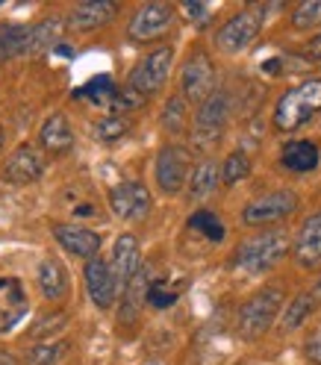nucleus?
Returning a JSON list of instances; mask_svg holds the SVG:
<instances>
[{"label":"nucleus","mask_w":321,"mask_h":365,"mask_svg":"<svg viewBox=\"0 0 321 365\" xmlns=\"http://www.w3.org/2000/svg\"><path fill=\"white\" fill-rule=\"evenodd\" d=\"M318 109H321V77H312V80H304L301 86L289 88L286 95H280L277 106H274V127L292 133L297 127H304Z\"/></svg>","instance_id":"obj_1"},{"label":"nucleus","mask_w":321,"mask_h":365,"mask_svg":"<svg viewBox=\"0 0 321 365\" xmlns=\"http://www.w3.org/2000/svg\"><path fill=\"white\" fill-rule=\"evenodd\" d=\"M280 309H283V292L277 286H265L254 292L239 309V336L248 341L265 336L268 327L274 324V318L280 315Z\"/></svg>","instance_id":"obj_2"},{"label":"nucleus","mask_w":321,"mask_h":365,"mask_svg":"<svg viewBox=\"0 0 321 365\" xmlns=\"http://www.w3.org/2000/svg\"><path fill=\"white\" fill-rule=\"evenodd\" d=\"M289 250V242L283 233L271 230V233H260L254 239H248L236 247L233 254V268H242L248 274H260V271H268L274 268Z\"/></svg>","instance_id":"obj_3"},{"label":"nucleus","mask_w":321,"mask_h":365,"mask_svg":"<svg viewBox=\"0 0 321 365\" xmlns=\"http://www.w3.org/2000/svg\"><path fill=\"white\" fill-rule=\"evenodd\" d=\"M171 65H174V48L151 51L139 65L133 68V74L127 80V88L133 91V95H139L142 101H148L151 95H156V91L168 83Z\"/></svg>","instance_id":"obj_4"},{"label":"nucleus","mask_w":321,"mask_h":365,"mask_svg":"<svg viewBox=\"0 0 321 365\" xmlns=\"http://www.w3.org/2000/svg\"><path fill=\"white\" fill-rule=\"evenodd\" d=\"M263 15H265L263 6H250V9L236 12L233 18H227L224 24H221V30L215 33L218 51H224V53H239V51H245L248 44L260 36V30H263Z\"/></svg>","instance_id":"obj_5"},{"label":"nucleus","mask_w":321,"mask_h":365,"mask_svg":"<svg viewBox=\"0 0 321 365\" xmlns=\"http://www.w3.org/2000/svg\"><path fill=\"white\" fill-rule=\"evenodd\" d=\"M174 27V6L163 4V0H153V4H142L133 12L130 24H127V36L133 41H156L163 38L168 30Z\"/></svg>","instance_id":"obj_6"},{"label":"nucleus","mask_w":321,"mask_h":365,"mask_svg":"<svg viewBox=\"0 0 321 365\" xmlns=\"http://www.w3.org/2000/svg\"><path fill=\"white\" fill-rule=\"evenodd\" d=\"M295 210H297L295 192L274 189V192H265V195H260V197H254L248 203V207L242 210V224H248V227H265V224L289 218Z\"/></svg>","instance_id":"obj_7"},{"label":"nucleus","mask_w":321,"mask_h":365,"mask_svg":"<svg viewBox=\"0 0 321 365\" xmlns=\"http://www.w3.org/2000/svg\"><path fill=\"white\" fill-rule=\"evenodd\" d=\"M180 88H183V98L192 103H203L215 91V65L203 51H195L186 59V65H183Z\"/></svg>","instance_id":"obj_8"},{"label":"nucleus","mask_w":321,"mask_h":365,"mask_svg":"<svg viewBox=\"0 0 321 365\" xmlns=\"http://www.w3.org/2000/svg\"><path fill=\"white\" fill-rule=\"evenodd\" d=\"M189 165H192V153L180 145H168L159 150L156 156V186L165 195H177L189 180Z\"/></svg>","instance_id":"obj_9"},{"label":"nucleus","mask_w":321,"mask_h":365,"mask_svg":"<svg viewBox=\"0 0 321 365\" xmlns=\"http://www.w3.org/2000/svg\"><path fill=\"white\" fill-rule=\"evenodd\" d=\"M227 118H230V95L224 88H215L210 98L198 106L195 115V139H200L203 145H210L213 139H218Z\"/></svg>","instance_id":"obj_10"},{"label":"nucleus","mask_w":321,"mask_h":365,"mask_svg":"<svg viewBox=\"0 0 321 365\" xmlns=\"http://www.w3.org/2000/svg\"><path fill=\"white\" fill-rule=\"evenodd\" d=\"M109 207L118 218L124 221H139L151 212L153 200H151V192L142 186V182H118V186L109 189Z\"/></svg>","instance_id":"obj_11"},{"label":"nucleus","mask_w":321,"mask_h":365,"mask_svg":"<svg viewBox=\"0 0 321 365\" xmlns=\"http://www.w3.org/2000/svg\"><path fill=\"white\" fill-rule=\"evenodd\" d=\"M86 289H88V298L98 309H109L118 298V277L112 265L101 257L88 259L86 262Z\"/></svg>","instance_id":"obj_12"},{"label":"nucleus","mask_w":321,"mask_h":365,"mask_svg":"<svg viewBox=\"0 0 321 365\" xmlns=\"http://www.w3.org/2000/svg\"><path fill=\"white\" fill-rule=\"evenodd\" d=\"M292 257L301 268H321V212H312L292 242Z\"/></svg>","instance_id":"obj_13"},{"label":"nucleus","mask_w":321,"mask_h":365,"mask_svg":"<svg viewBox=\"0 0 321 365\" xmlns=\"http://www.w3.org/2000/svg\"><path fill=\"white\" fill-rule=\"evenodd\" d=\"M112 271H116L118 277V286L127 289L136 277H139L142 271V250H139V242H136V236L130 233H121L116 239V250H112Z\"/></svg>","instance_id":"obj_14"},{"label":"nucleus","mask_w":321,"mask_h":365,"mask_svg":"<svg viewBox=\"0 0 321 365\" xmlns=\"http://www.w3.org/2000/svg\"><path fill=\"white\" fill-rule=\"evenodd\" d=\"M54 236L68 254L83 257V259H95L101 250V236L95 230L77 227V224H54Z\"/></svg>","instance_id":"obj_15"},{"label":"nucleus","mask_w":321,"mask_h":365,"mask_svg":"<svg viewBox=\"0 0 321 365\" xmlns=\"http://www.w3.org/2000/svg\"><path fill=\"white\" fill-rule=\"evenodd\" d=\"M27 315V292L18 280L0 277V333H9Z\"/></svg>","instance_id":"obj_16"},{"label":"nucleus","mask_w":321,"mask_h":365,"mask_svg":"<svg viewBox=\"0 0 321 365\" xmlns=\"http://www.w3.org/2000/svg\"><path fill=\"white\" fill-rule=\"evenodd\" d=\"M280 165L286 171H295V174H310V171H315L321 165V150L310 139L286 142L283 150H280Z\"/></svg>","instance_id":"obj_17"},{"label":"nucleus","mask_w":321,"mask_h":365,"mask_svg":"<svg viewBox=\"0 0 321 365\" xmlns=\"http://www.w3.org/2000/svg\"><path fill=\"white\" fill-rule=\"evenodd\" d=\"M118 15V4L112 0H86V4H77L71 9V27L77 30H98L103 24H109L112 18Z\"/></svg>","instance_id":"obj_18"},{"label":"nucleus","mask_w":321,"mask_h":365,"mask_svg":"<svg viewBox=\"0 0 321 365\" xmlns=\"http://www.w3.org/2000/svg\"><path fill=\"white\" fill-rule=\"evenodd\" d=\"M41 168H44L41 156H39L30 145H21V148L9 156V163H6L4 174H6V180H9V182H18V186H27V182H33V180H39V177H41Z\"/></svg>","instance_id":"obj_19"},{"label":"nucleus","mask_w":321,"mask_h":365,"mask_svg":"<svg viewBox=\"0 0 321 365\" xmlns=\"http://www.w3.org/2000/svg\"><path fill=\"white\" fill-rule=\"evenodd\" d=\"M39 142L44 145V150L51 153H65L68 148L74 145V133H71V124H68L65 115H51L48 121L41 124V133H39Z\"/></svg>","instance_id":"obj_20"},{"label":"nucleus","mask_w":321,"mask_h":365,"mask_svg":"<svg viewBox=\"0 0 321 365\" xmlns=\"http://www.w3.org/2000/svg\"><path fill=\"white\" fill-rule=\"evenodd\" d=\"M39 289H41L44 298L54 301V304L65 301V294H68V274H65V268L56 259H44L39 265Z\"/></svg>","instance_id":"obj_21"},{"label":"nucleus","mask_w":321,"mask_h":365,"mask_svg":"<svg viewBox=\"0 0 321 365\" xmlns=\"http://www.w3.org/2000/svg\"><path fill=\"white\" fill-rule=\"evenodd\" d=\"M221 182V168L213 163V159H203V163L195 165L192 177H189V197L200 200L206 195H213Z\"/></svg>","instance_id":"obj_22"},{"label":"nucleus","mask_w":321,"mask_h":365,"mask_svg":"<svg viewBox=\"0 0 321 365\" xmlns=\"http://www.w3.org/2000/svg\"><path fill=\"white\" fill-rule=\"evenodd\" d=\"M74 98H88L91 103H98V106H112V109H118V106H121V91L112 86L109 77H95V80H88L83 88L74 91Z\"/></svg>","instance_id":"obj_23"},{"label":"nucleus","mask_w":321,"mask_h":365,"mask_svg":"<svg viewBox=\"0 0 321 365\" xmlns=\"http://www.w3.org/2000/svg\"><path fill=\"white\" fill-rule=\"evenodd\" d=\"M315 307H318L315 294H312V292H301V294H297V298H292V304H286V307H283L280 327H283L286 333L297 330V327H301V324L307 322V318L315 312Z\"/></svg>","instance_id":"obj_24"},{"label":"nucleus","mask_w":321,"mask_h":365,"mask_svg":"<svg viewBox=\"0 0 321 365\" xmlns=\"http://www.w3.org/2000/svg\"><path fill=\"white\" fill-rule=\"evenodd\" d=\"M59 38H62V21H56V18L39 21V24H30V48H27V53L51 51Z\"/></svg>","instance_id":"obj_25"},{"label":"nucleus","mask_w":321,"mask_h":365,"mask_svg":"<svg viewBox=\"0 0 321 365\" xmlns=\"http://www.w3.org/2000/svg\"><path fill=\"white\" fill-rule=\"evenodd\" d=\"M189 230H198L200 236H206L210 242H221V239L227 236V230H224L221 218H218L215 212H210V210H200V212H195V215L189 218Z\"/></svg>","instance_id":"obj_26"},{"label":"nucleus","mask_w":321,"mask_h":365,"mask_svg":"<svg viewBox=\"0 0 321 365\" xmlns=\"http://www.w3.org/2000/svg\"><path fill=\"white\" fill-rule=\"evenodd\" d=\"M248 174H250V156L245 150H233L224 159V165H221V182L224 186H236V182L245 180Z\"/></svg>","instance_id":"obj_27"},{"label":"nucleus","mask_w":321,"mask_h":365,"mask_svg":"<svg viewBox=\"0 0 321 365\" xmlns=\"http://www.w3.org/2000/svg\"><path fill=\"white\" fill-rule=\"evenodd\" d=\"M292 27L295 30H312L321 27V0H304L292 9Z\"/></svg>","instance_id":"obj_28"},{"label":"nucleus","mask_w":321,"mask_h":365,"mask_svg":"<svg viewBox=\"0 0 321 365\" xmlns=\"http://www.w3.org/2000/svg\"><path fill=\"white\" fill-rule=\"evenodd\" d=\"M186 98L183 95H177V98H171L168 103H165V109H163V127L168 130V133H183L186 130V118H189V112H186Z\"/></svg>","instance_id":"obj_29"},{"label":"nucleus","mask_w":321,"mask_h":365,"mask_svg":"<svg viewBox=\"0 0 321 365\" xmlns=\"http://www.w3.org/2000/svg\"><path fill=\"white\" fill-rule=\"evenodd\" d=\"M145 298H148V304H151L153 309H168V307H174V304H177L180 289H171L165 280H156V283H151V286H148Z\"/></svg>","instance_id":"obj_30"},{"label":"nucleus","mask_w":321,"mask_h":365,"mask_svg":"<svg viewBox=\"0 0 321 365\" xmlns=\"http://www.w3.org/2000/svg\"><path fill=\"white\" fill-rule=\"evenodd\" d=\"M127 130H130V121L124 115H106V118L98 121L95 135H98L101 142H118Z\"/></svg>","instance_id":"obj_31"},{"label":"nucleus","mask_w":321,"mask_h":365,"mask_svg":"<svg viewBox=\"0 0 321 365\" xmlns=\"http://www.w3.org/2000/svg\"><path fill=\"white\" fill-rule=\"evenodd\" d=\"M65 351H68L65 341H56V345H39V348L30 351V362L33 365H56Z\"/></svg>","instance_id":"obj_32"},{"label":"nucleus","mask_w":321,"mask_h":365,"mask_svg":"<svg viewBox=\"0 0 321 365\" xmlns=\"http://www.w3.org/2000/svg\"><path fill=\"white\" fill-rule=\"evenodd\" d=\"M304 351H307V359H310V362L321 365V330H315V333H312V336L307 339Z\"/></svg>","instance_id":"obj_33"},{"label":"nucleus","mask_w":321,"mask_h":365,"mask_svg":"<svg viewBox=\"0 0 321 365\" xmlns=\"http://www.w3.org/2000/svg\"><path fill=\"white\" fill-rule=\"evenodd\" d=\"M304 53H307L310 59L321 62V36H315V38H310V41L304 44Z\"/></svg>","instance_id":"obj_34"},{"label":"nucleus","mask_w":321,"mask_h":365,"mask_svg":"<svg viewBox=\"0 0 321 365\" xmlns=\"http://www.w3.org/2000/svg\"><path fill=\"white\" fill-rule=\"evenodd\" d=\"M263 71L271 74V77H280V74H283V59H268V62H263Z\"/></svg>","instance_id":"obj_35"},{"label":"nucleus","mask_w":321,"mask_h":365,"mask_svg":"<svg viewBox=\"0 0 321 365\" xmlns=\"http://www.w3.org/2000/svg\"><path fill=\"white\" fill-rule=\"evenodd\" d=\"M183 9H186L192 18H206V9L200 6V4H186V6H183Z\"/></svg>","instance_id":"obj_36"},{"label":"nucleus","mask_w":321,"mask_h":365,"mask_svg":"<svg viewBox=\"0 0 321 365\" xmlns=\"http://www.w3.org/2000/svg\"><path fill=\"white\" fill-rule=\"evenodd\" d=\"M312 294H315V301H318V304H321V280H318V283H315V286H312Z\"/></svg>","instance_id":"obj_37"},{"label":"nucleus","mask_w":321,"mask_h":365,"mask_svg":"<svg viewBox=\"0 0 321 365\" xmlns=\"http://www.w3.org/2000/svg\"><path fill=\"white\" fill-rule=\"evenodd\" d=\"M9 59V53H6V48H4V44H0V65H4Z\"/></svg>","instance_id":"obj_38"},{"label":"nucleus","mask_w":321,"mask_h":365,"mask_svg":"<svg viewBox=\"0 0 321 365\" xmlns=\"http://www.w3.org/2000/svg\"><path fill=\"white\" fill-rule=\"evenodd\" d=\"M0 145H4V127H0Z\"/></svg>","instance_id":"obj_39"}]
</instances>
